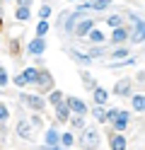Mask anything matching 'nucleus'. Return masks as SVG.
I'll list each match as a JSON object with an SVG mask.
<instances>
[{
	"instance_id": "1",
	"label": "nucleus",
	"mask_w": 145,
	"mask_h": 150,
	"mask_svg": "<svg viewBox=\"0 0 145 150\" xmlns=\"http://www.w3.org/2000/svg\"><path fill=\"white\" fill-rule=\"evenodd\" d=\"M80 145H82V150H94L97 145H99V131H97V126L85 128V133L80 138Z\"/></svg>"
},
{
	"instance_id": "2",
	"label": "nucleus",
	"mask_w": 145,
	"mask_h": 150,
	"mask_svg": "<svg viewBox=\"0 0 145 150\" xmlns=\"http://www.w3.org/2000/svg\"><path fill=\"white\" fill-rule=\"evenodd\" d=\"M19 102H24L27 107H32V109H36V111H41V109L46 107V102L39 97V95H19Z\"/></svg>"
},
{
	"instance_id": "3",
	"label": "nucleus",
	"mask_w": 145,
	"mask_h": 150,
	"mask_svg": "<svg viewBox=\"0 0 145 150\" xmlns=\"http://www.w3.org/2000/svg\"><path fill=\"white\" fill-rule=\"evenodd\" d=\"M65 104H68V109H70L73 114H77V116H82L85 111H87L85 102H82V99H77V97H68V99H65Z\"/></svg>"
},
{
	"instance_id": "4",
	"label": "nucleus",
	"mask_w": 145,
	"mask_h": 150,
	"mask_svg": "<svg viewBox=\"0 0 145 150\" xmlns=\"http://www.w3.org/2000/svg\"><path fill=\"white\" fill-rule=\"evenodd\" d=\"M58 140H61L58 131L56 128H48L46 131V145H44V150H58Z\"/></svg>"
},
{
	"instance_id": "5",
	"label": "nucleus",
	"mask_w": 145,
	"mask_h": 150,
	"mask_svg": "<svg viewBox=\"0 0 145 150\" xmlns=\"http://www.w3.org/2000/svg\"><path fill=\"white\" fill-rule=\"evenodd\" d=\"M17 133L22 136L24 140H32V136H34V131H32V121L19 119V124H17Z\"/></svg>"
},
{
	"instance_id": "6",
	"label": "nucleus",
	"mask_w": 145,
	"mask_h": 150,
	"mask_svg": "<svg viewBox=\"0 0 145 150\" xmlns=\"http://www.w3.org/2000/svg\"><path fill=\"white\" fill-rule=\"evenodd\" d=\"M39 90H44V92H48V90H53V78H51V73H46V70H41L39 73Z\"/></svg>"
},
{
	"instance_id": "7",
	"label": "nucleus",
	"mask_w": 145,
	"mask_h": 150,
	"mask_svg": "<svg viewBox=\"0 0 145 150\" xmlns=\"http://www.w3.org/2000/svg\"><path fill=\"white\" fill-rule=\"evenodd\" d=\"M131 41H133V44L145 41V22H143V20L135 22V29H133V34H131Z\"/></svg>"
},
{
	"instance_id": "8",
	"label": "nucleus",
	"mask_w": 145,
	"mask_h": 150,
	"mask_svg": "<svg viewBox=\"0 0 145 150\" xmlns=\"http://www.w3.org/2000/svg\"><path fill=\"white\" fill-rule=\"evenodd\" d=\"M114 95H119V97H126V95H131V80H128V78L119 80V82L114 85Z\"/></svg>"
},
{
	"instance_id": "9",
	"label": "nucleus",
	"mask_w": 145,
	"mask_h": 150,
	"mask_svg": "<svg viewBox=\"0 0 145 150\" xmlns=\"http://www.w3.org/2000/svg\"><path fill=\"white\" fill-rule=\"evenodd\" d=\"M92 29H94V22H92V20H82L80 24L75 27V34H77V36H85V34H90Z\"/></svg>"
},
{
	"instance_id": "10",
	"label": "nucleus",
	"mask_w": 145,
	"mask_h": 150,
	"mask_svg": "<svg viewBox=\"0 0 145 150\" xmlns=\"http://www.w3.org/2000/svg\"><path fill=\"white\" fill-rule=\"evenodd\" d=\"M128 119H131V116H128V111H119V116H116L111 124L116 126V131H123L126 126H128Z\"/></svg>"
},
{
	"instance_id": "11",
	"label": "nucleus",
	"mask_w": 145,
	"mask_h": 150,
	"mask_svg": "<svg viewBox=\"0 0 145 150\" xmlns=\"http://www.w3.org/2000/svg\"><path fill=\"white\" fill-rule=\"evenodd\" d=\"M109 148H111V150H126V138H123L121 133H114L111 140H109Z\"/></svg>"
},
{
	"instance_id": "12",
	"label": "nucleus",
	"mask_w": 145,
	"mask_h": 150,
	"mask_svg": "<svg viewBox=\"0 0 145 150\" xmlns=\"http://www.w3.org/2000/svg\"><path fill=\"white\" fill-rule=\"evenodd\" d=\"M44 49H46V41H44V39H39V36H36L32 44H29V51H32L34 56H41V53H44Z\"/></svg>"
},
{
	"instance_id": "13",
	"label": "nucleus",
	"mask_w": 145,
	"mask_h": 150,
	"mask_svg": "<svg viewBox=\"0 0 145 150\" xmlns=\"http://www.w3.org/2000/svg\"><path fill=\"white\" fill-rule=\"evenodd\" d=\"M39 73H41V70H36V68H27L22 73L24 80H27V85H36V82H39Z\"/></svg>"
},
{
	"instance_id": "14",
	"label": "nucleus",
	"mask_w": 145,
	"mask_h": 150,
	"mask_svg": "<svg viewBox=\"0 0 145 150\" xmlns=\"http://www.w3.org/2000/svg\"><path fill=\"white\" fill-rule=\"evenodd\" d=\"M56 119H58V124H61V121H68V119H70V109H68V104L56 107Z\"/></svg>"
},
{
	"instance_id": "15",
	"label": "nucleus",
	"mask_w": 145,
	"mask_h": 150,
	"mask_svg": "<svg viewBox=\"0 0 145 150\" xmlns=\"http://www.w3.org/2000/svg\"><path fill=\"white\" fill-rule=\"evenodd\" d=\"M80 75H82V80H85V82H82V85H85L87 90H92V92H94V90H97V80H94V78H92V75H90V73H87V70H82Z\"/></svg>"
},
{
	"instance_id": "16",
	"label": "nucleus",
	"mask_w": 145,
	"mask_h": 150,
	"mask_svg": "<svg viewBox=\"0 0 145 150\" xmlns=\"http://www.w3.org/2000/svg\"><path fill=\"white\" fill-rule=\"evenodd\" d=\"M70 56H73V58H75L77 63H82V65H90V63H92V58H90L87 53H80V51H75V49L70 51Z\"/></svg>"
},
{
	"instance_id": "17",
	"label": "nucleus",
	"mask_w": 145,
	"mask_h": 150,
	"mask_svg": "<svg viewBox=\"0 0 145 150\" xmlns=\"http://www.w3.org/2000/svg\"><path fill=\"white\" fill-rule=\"evenodd\" d=\"M92 114H94V119H97V121H109V111H106L104 107H99V104L94 107V111H92Z\"/></svg>"
},
{
	"instance_id": "18",
	"label": "nucleus",
	"mask_w": 145,
	"mask_h": 150,
	"mask_svg": "<svg viewBox=\"0 0 145 150\" xmlns=\"http://www.w3.org/2000/svg\"><path fill=\"white\" fill-rule=\"evenodd\" d=\"M126 36H128V34H126V29H123V27H119V29H114L111 41H114V44H121V41H126Z\"/></svg>"
},
{
	"instance_id": "19",
	"label": "nucleus",
	"mask_w": 145,
	"mask_h": 150,
	"mask_svg": "<svg viewBox=\"0 0 145 150\" xmlns=\"http://www.w3.org/2000/svg\"><path fill=\"white\" fill-rule=\"evenodd\" d=\"M106 97H109V95H106V90H104V87H97V90H94V102H97L99 107L106 102Z\"/></svg>"
},
{
	"instance_id": "20",
	"label": "nucleus",
	"mask_w": 145,
	"mask_h": 150,
	"mask_svg": "<svg viewBox=\"0 0 145 150\" xmlns=\"http://www.w3.org/2000/svg\"><path fill=\"white\" fill-rule=\"evenodd\" d=\"M133 109L135 111H145V97L143 95H135L133 97Z\"/></svg>"
},
{
	"instance_id": "21",
	"label": "nucleus",
	"mask_w": 145,
	"mask_h": 150,
	"mask_svg": "<svg viewBox=\"0 0 145 150\" xmlns=\"http://www.w3.org/2000/svg\"><path fill=\"white\" fill-rule=\"evenodd\" d=\"M51 104H56V107H61V104H65V97H63V92H51Z\"/></svg>"
},
{
	"instance_id": "22",
	"label": "nucleus",
	"mask_w": 145,
	"mask_h": 150,
	"mask_svg": "<svg viewBox=\"0 0 145 150\" xmlns=\"http://www.w3.org/2000/svg\"><path fill=\"white\" fill-rule=\"evenodd\" d=\"M46 32H48V22L41 20V22L36 24V36H39V39H44V34H46Z\"/></svg>"
},
{
	"instance_id": "23",
	"label": "nucleus",
	"mask_w": 145,
	"mask_h": 150,
	"mask_svg": "<svg viewBox=\"0 0 145 150\" xmlns=\"http://www.w3.org/2000/svg\"><path fill=\"white\" fill-rule=\"evenodd\" d=\"M90 39H92L94 44H102V41H104V34H102L99 29H92V32H90Z\"/></svg>"
},
{
	"instance_id": "24",
	"label": "nucleus",
	"mask_w": 145,
	"mask_h": 150,
	"mask_svg": "<svg viewBox=\"0 0 145 150\" xmlns=\"http://www.w3.org/2000/svg\"><path fill=\"white\" fill-rule=\"evenodd\" d=\"M70 126H73V128H82V126H85V119H82V116H77V114L70 116Z\"/></svg>"
},
{
	"instance_id": "25",
	"label": "nucleus",
	"mask_w": 145,
	"mask_h": 150,
	"mask_svg": "<svg viewBox=\"0 0 145 150\" xmlns=\"http://www.w3.org/2000/svg\"><path fill=\"white\" fill-rule=\"evenodd\" d=\"M61 145H63V148H70V145H73V133H63V136H61Z\"/></svg>"
},
{
	"instance_id": "26",
	"label": "nucleus",
	"mask_w": 145,
	"mask_h": 150,
	"mask_svg": "<svg viewBox=\"0 0 145 150\" xmlns=\"http://www.w3.org/2000/svg\"><path fill=\"white\" fill-rule=\"evenodd\" d=\"M15 17H17V20H27V17H29V7H17Z\"/></svg>"
},
{
	"instance_id": "27",
	"label": "nucleus",
	"mask_w": 145,
	"mask_h": 150,
	"mask_svg": "<svg viewBox=\"0 0 145 150\" xmlns=\"http://www.w3.org/2000/svg\"><path fill=\"white\" fill-rule=\"evenodd\" d=\"M87 56H90V58H97V56H104V49H102V46H97V49H90V53H87Z\"/></svg>"
},
{
	"instance_id": "28",
	"label": "nucleus",
	"mask_w": 145,
	"mask_h": 150,
	"mask_svg": "<svg viewBox=\"0 0 145 150\" xmlns=\"http://www.w3.org/2000/svg\"><path fill=\"white\" fill-rule=\"evenodd\" d=\"M109 24L114 27V29H119V27H121V17H119V15H114V17H109Z\"/></svg>"
},
{
	"instance_id": "29",
	"label": "nucleus",
	"mask_w": 145,
	"mask_h": 150,
	"mask_svg": "<svg viewBox=\"0 0 145 150\" xmlns=\"http://www.w3.org/2000/svg\"><path fill=\"white\" fill-rule=\"evenodd\" d=\"M116 58H128V51H126V49H116L114 51V61Z\"/></svg>"
},
{
	"instance_id": "30",
	"label": "nucleus",
	"mask_w": 145,
	"mask_h": 150,
	"mask_svg": "<svg viewBox=\"0 0 145 150\" xmlns=\"http://www.w3.org/2000/svg\"><path fill=\"white\" fill-rule=\"evenodd\" d=\"M29 121H32V126H36V128H41V126H44V119L39 116V114H36V116H32Z\"/></svg>"
},
{
	"instance_id": "31",
	"label": "nucleus",
	"mask_w": 145,
	"mask_h": 150,
	"mask_svg": "<svg viewBox=\"0 0 145 150\" xmlns=\"http://www.w3.org/2000/svg\"><path fill=\"white\" fill-rule=\"evenodd\" d=\"M7 116H10L7 107H5V104H0V121H7Z\"/></svg>"
},
{
	"instance_id": "32",
	"label": "nucleus",
	"mask_w": 145,
	"mask_h": 150,
	"mask_svg": "<svg viewBox=\"0 0 145 150\" xmlns=\"http://www.w3.org/2000/svg\"><path fill=\"white\" fill-rule=\"evenodd\" d=\"M15 85H19V87L27 85V80H24V75H22V73H17V75H15Z\"/></svg>"
},
{
	"instance_id": "33",
	"label": "nucleus",
	"mask_w": 145,
	"mask_h": 150,
	"mask_svg": "<svg viewBox=\"0 0 145 150\" xmlns=\"http://www.w3.org/2000/svg\"><path fill=\"white\" fill-rule=\"evenodd\" d=\"M39 15H41V20H46V17L51 15V7H48V5H44L41 10H39Z\"/></svg>"
},
{
	"instance_id": "34",
	"label": "nucleus",
	"mask_w": 145,
	"mask_h": 150,
	"mask_svg": "<svg viewBox=\"0 0 145 150\" xmlns=\"http://www.w3.org/2000/svg\"><path fill=\"white\" fill-rule=\"evenodd\" d=\"M32 5V0H17V7H29Z\"/></svg>"
},
{
	"instance_id": "35",
	"label": "nucleus",
	"mask_w": 145,
	"mask_h": 150,
	"mask_svg": "<svg viewBox=\"0 0 145 150\" xmlns=\"http://www.w3.org/2000/svg\"><path fill=\"white\" fill-rule=\"evenodd\" d=\"M0 27H3V20H0Z\"/></svg>"
}]
</instances>
